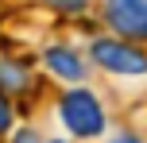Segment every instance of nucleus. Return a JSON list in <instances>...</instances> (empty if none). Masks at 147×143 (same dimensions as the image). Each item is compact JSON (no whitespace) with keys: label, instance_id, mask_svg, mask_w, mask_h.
<instances>
[{"label":"nucleus","instance_id":"nucleus-1","mask_svg":"<svg viewBox=\"0 0 147 143\" xmlns=\"http://www.w3.org/2000/svg\"><path fill=\"white\" fill-rule=\"evenodd\" d=\"M58 120L66 124L70 136L78 139H97L105 132V108L89 89H70L58 101Z\"/></svg>","mask_w":147,"mask_h":143},{"label":"nucleus","instance_id":"nucleus-2","mask_svg":"<svg viewBox=\"0 0 147 143\" xmlns=\"http://www.w3.org/2000/svg\"><path fill=\"white\" fill-rule=\"evenodd\" d=\"M89 54H93V62L101 70H109V74H124V77L147 74V54L136 50L132 43H120V39H93Z\"/></svg>","mask_w":147,"mask_h":143},{"label":"nucleus","instance_id":"nucleus-3","mask_svg":"<svg viewBox=\"0 0 147 143\" xmlns=\"http://www.w3.org/2000/svg\"><path fill=\"white\" fill-rule=\"evenodd\" d=\"M105 19L124 39H147V0H105Z\"/></svg>","mask_w":147,"mask_h":143},{"label":"nucleus","instance_id":"nucleus-4","mask_svg":"<svg viewBox=\"0 0 147 143\" xmlns=\"http://www.w3.org/2000/svg\"><path fill=\"white\" fill-rule=\"evenodd\" d=\"M47 70H51L54 77H62V81H81V77H85V62H81L70 46H51V50H47Z\"/></svg>","mask_w":147,"mask_h":143},{"label":"nucleus","instance_id":"nucleus-5","mask_svg":"<svg viewBox=\"0 0 147 143\" xmlns=\"http://www.w3.org/2000/svg\"><path fill=\"white\" fill-rule=\"evenodd\" d=\"M27 85H31V77H27V70H23L20 62H0V89L4 93L27 89Z\"/></svg>","mask_w":147,"mask_h":143},{"label":"nucleus","instance_id":"nucleus-6","mask_svg":"<svg viewBox=\"0 0 147 143\" xmlns=\"http://www.w3.org/2000/svg\"><path fill=\"white\" fill-rule=\"evenodd\" d=\"M12 120H16V112H12V97L0 89V132H8V128H12Z\"/></svg>","mask_w":147,"mask_h":143},{"label":"nucleus","instance_id":"nucleus-7","mask_svg":"<svg viewBox=\"0 0 147 143\" xmlns=\"http://www.w3.org/2000/svg\"><path fill=\"white\" fill-rule=\"evenodd\" d=\"M47 4L58 12H78V8H85V0H47Z\"/></svg>","mask_w":147,"mask_h":143},{"label":"nucleus","instance_id":"nucleus-8","mask_svg":"<svg viewBox=\"0 0 147 143\" xmlns=\"http://www.w3.org/2000/svg\"><path fill=\"white\" fill-rule=\"evenodd\" d=\"M12 143H39V139H35V132H16Z\"/></svg>","mask_w":147,"mask_h":143},{"label":"nucleus","instance_id":"nucleus-9","mask_svg":"<svg viewBox=\"0 0 147 143\" xmlns=\"http://www.w3.org/2000/svg\"><path fill=\"white\" fill-rule=\"evenodd\" d=\"M51 143H66V139H51Z\"/></svg>","mask_w":147,"mask_h":143}]
</instances>
